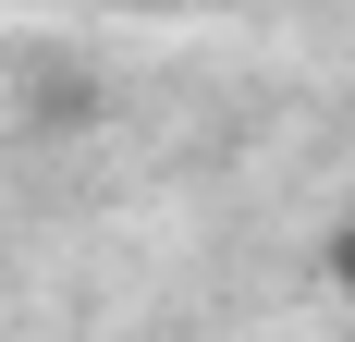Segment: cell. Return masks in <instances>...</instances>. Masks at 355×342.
Masks as SVG:
<instances>
[{
    "label": "cell",
    "mask_w": 355,
    "mask_h": 342,
    "mask_svg": "<svg viewBox=\"0 0 355 342\" xmlns=\"http://www.w3.org/2000/svg\"><path fill=\"white\" fill-rule=\"evenodd\" d=\"M331 281H343V294H355V220H343V233H331Z\"/></svg>",
    "instance_id": "1"
}]
</instances>
